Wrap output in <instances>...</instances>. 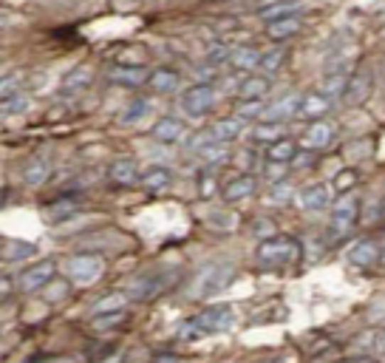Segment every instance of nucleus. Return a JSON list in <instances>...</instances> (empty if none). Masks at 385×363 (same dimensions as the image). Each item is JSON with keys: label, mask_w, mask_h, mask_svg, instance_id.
Returning a JSON list of instances; mask_svg holds the SVG:
<instances>
[{"label": "nucleus", "mask_w": 385, "mask_h": 363, "mask_svg": "<svg viewBox=\"0 0 385 363\" xmlns=\"http://www.w3.org/2000/svg\"><path fill=\"white\" fill-rule=\"evenodd\" d=\"M298 259H300V242L292 236H275V239L261 242V247H258V261L269 270L289 267Z\"/></svg>", "instance_id": "1"}, {"label": "nucleus", "mask_w": 385, "mask_h": 363, "mask_svg": "<svg viewBox=\"0 0 385 363\" xmlns=\"http://www.w3.org/2000/svg\"><path fill=\"white\" fill-rule=\"evenodd\" d=\"M235 278V267L224 264V261H212L207 267H201V273L195 276L192 284V296L195 298H207V296H218L229 287V281Z\"/></svg>", "instance_id": "2"}, {"label": "nucleus", "mask_w": 385, "mask_h": 363, "mask_svg": "<svg viewBox=\"0 0 385 363\" xmlns=\"http://www.w3.org/2000/svg\"><path fill=\"white\" fill-rule=\"evenodd\" d=\"M232 321H235L232 307H227V304H212V307H204V310L192 318L190 324H188V330L195 332V335H215V332L229 330Z\"/></svg>", "instance_id": "3"}, {"label": "nucleus", "mask_w": 385, "mask_h": 363, "mask_svg": "<svg viewBox=\"0 0 385 363\" xmlns=\"http://www.w3.org/2000/svg\"><path fill=\"white\" fill-rule=\"evenodd\" d=\"M65 270H68L71 281H77V284H94L105 273V261L99 256H94V253H80V256L68 259Z\"/></svg>", "instance_id": "4"}, {"label": "nucleus", "mask_w": 385, "mask_h": 363, "mask_svg": "<svg viewBox=\"0 0 385 363\" xmlns=\"http://www.w3.org/2000/svg\"><path fill=\"white\" fill-rule=\"evenodd\" d=\"M357 216H360V202L354 196H340V202L332 207V236L335 239L349 236L357 224Z\"/></svg>", "instance_id": "5"}, {"label": "nucleus", "mask_w": 385, "mask_h": 363, "mask_svg": "<svg viewBox=\"0 0 385 363\" xmlns=\"http://www.w3.org/2000/svg\"><path fill=\"white\" fill-rule=\"evenodd\" d=\"M173 284V276L170 273H148V276H139L134 278L131 284V298H139V301H148V298H156L162 296L168 287Z\"/></svg>", "instance_id": "6"}, {"label": "nucleus", "mask_w": 385, "mask_h": 363, "mask_svg": "<svg viewBox=\"0 0 385 363\" xmlns=\"http://www.w3.org/2000/svg\"><path fill=\"white\" fill-rule=\"evenodd\" d=\"M51 281H54V261L51 259L37 261V264H31L28 270L20 273V290L23 293H37Z\"/></svg>", "instance_id": "7"}, {"label": "nucleus", "mask_w": 385, "mask_h": 363, "mask_svg": "<svg viewBox=\"0 0 385 363\" xmlns=\"http://www.w3.org/2000/svg\"><path fill=\"white\" fill-rule=\"evenodd\" d=\"M212 102H215V94H212V88L207 82H195L182 97V105H185V111L190 117H204L212 108Z\"/></svg>", "instance_id": "8"}, {"label": "nucleus", "mask_w": 385, "mask_h": 363, "mask_svg": "<svg viewBox=\"0 0 385 363\" xmlns=\"http://www.w3.org/2000/svg\"><path fill=\"white\" fill-rule=\"evenodd\" d=\"M372 85H374L372 71H369V68H357V71H352V77H349V85H346V91H343V99H346L349 105H363V102L369 99V94H372Z\"/></svg>", "instance_id": "9"}, {"label": "nucleus", "mask_w": 385, "mask_h": 363, "mask_svg": "<svg viewBox=\"0 0 385 363\" xmlns=\"http://www.w3.org/2000/svg\"><path fill=\"white\" fill-rule=\"evenodd\" d=\"M151 74L153 71H148L145 65H114L108 71V80L122 85V88H139V85H145L151 80Z\"/></svg>", "instance_id": "10"}, {"label": "nucleus", "mask_w": 385, "mask_h": 363, "mask_svg": "<svg viewBox=\"0 0 385 363\" xmlns=\"http://www.w3.org/2000/svg\"><path fill=\"white\" fill-rule=\"evenodd\" d=\"M329 108H332V99H329L326 94H320V91H309V94H303V97H300L298 114H300L303 119L320 122V119H323V114H329Z\"/></svg>", "instance_id": "11"}, {"label": "nucleus", "mask_w": 385, "mask_h": 363, "mask_svg": "<svg viewBox=\"0 0 385 363\" xmlns=\"http://www.w3.org/2000/svg\"><path fill=\"white\" fill-rule=\"evenodd\" d=\"M380 259H383V253H380V247H377L374 239H360V242L349 250V261H352L354 267H363V270L374 267Z\"/></svg>", "instance_id": "12"}, {"label": "nucleus", "mask_w": 385, "mask_h": 363, "mask_svg": "<svg viewBox=\"0 0 385 363\" xmlns=\"http://www.w3.org/2000/svg\"><path fill=\"white\" fill-rule=\"evenodd\" d=\"M332 139H335V128L320 119V122H312V125L303 131L300 145H303L306 151H320V148H326Z\"/></svg>", "instance_id": "13"}, {"label": "nucleus", "mask_w": 385, "mask_h": 363, "mask_svg": "<svg viewBox=\"0 0 385 363\" xmlns=\"http://www.w3.org/2000/svg\"><path fill=\"white\" fill-rule=\"evenodd\" d=\"M188 134V128H185V122L179 119V117H162L156 125H153V139H159V142H179L182 136Z\"/></svg>", "instance_id": "14"}, {"label": "nucleus", "mask_w": 385, "mask_h": 363, "mask_svg": "<svg viewBox=\"0 0 385 363\" xmlns=\"http://www.w3.org/2000/svg\"><path fill=\"white\" fill-rule=\"evenodd\" d=\"M108 176H111V182H114V185H119V188H131V185H136V182L142 179V176H139V168H136V162H134V159H116V162L111 165Z\"/></svg>", "instance_id": "15"}, {"label": "nucleus", "mask_w": 385, "mask_h": 363, "mask_svg": "<svg viewBox=\"0 0 385 363\" xmlns=\"http://www.w3.org/2000/svg\"><path fill=\"white\" fill-rule=\"evenodd\" d=\"M269 77H264V74H249L244 82H241V88H238V94H241V99L244 102H258L261 97H266L269 94Z\"/></svg>", "instance_id": "16"}, {"label": "nucleus", "mask_w": 385, "mask_h": 363, "mask_svg": "<svg viewBox=\"0 0 385 363\" xmlns=\"http://www.w3.org/2000/svg\"><path fill=\"white\" fill-rule=\"evenodd\" d=\"M252 193H255V176L252 173H241V176H235V179H229L224 185V199L227 202H241V199H246Z\"/></svg>", "instance_id": "17"}, {"label": "nucleus", "mask_w": 385, "mask_h": 363, "mask_svg": "<svg viewBox=\"0 0 385 363\" xmlns=\"http://www.w3.org/2000/svg\"><path fill=\"white\" fill-rule=\"evenodd\" d=\"M298 105H300V99L295 97V94H286L283 99H278V102H272L269 108H264V122H283L286 117H292L295 111H298Z\"/></svg>", "instance_id": "18"}, {"label": "nucleus", "mask_w": 385, "mask_h": 363, "mask_svg": "<svg viewBox=\"0 0 385 363\" xmlns=\"http://www.w3.org/2000/svg\"><path fill=\"white\" fill-rule=\"evenodd\" d=\"M229 65L238 68V71H249V68H258L261 65V51L255 45H238L229 51Z\"/></svg>", "instance_id": "19"}, {"label": "nucleus", "mask_w": 385, "mask_h": 363, "mask_svg": "<svg viewBox=\"0 0 385 363\" xmlns=\"http://www.w3.org/2000/svg\"><path fill=\"white\" fill-rule=\"evenodd\" d=\"M91 80H94V71L88 65H77L63 80V94H80V91H85L91 85Z\"/></svg>", "instance_id": "20"}, {"label": "nucleus", "mask_w": 385, "mask_h": 363, "mask_svg": "<svg viewBox=\"0 0 385 363\" xmlns=\"http://www.w3.org/2000/svg\"><path fill=\"white\" fill-rule=\"evenodd\" d=\"M151 193H162V190H168L170 188V182H173V176H170V170L168 168H159V165H153V168H148L145 173H142V179H139Z\"/></svg>", "instance_id": "21"}, {"label": "nucleus", "mask_w": 385, "mask_h": 363, "mask_svg": "<svg viewBox=\"0 0 385 363\" xmlns=\"http://www.w3.org/2000/svg\"><path fill=\"white\" fill-rule=\"evenodd\" d=\"M326 205H329V190L323 188V185H309V188H303L300 190V207L303 210H326Z\"/></svg>", "instance_id": "22"}, {"label": "nucleus", "mask_w": 385, "mask_h": 363, "mask_svg": "<svg viewBox=\"0 0 385 363\" xmlns=\"http://www.w3.org/2000/svg\"><path fill=\"white\" fill-rule=\"evenodd\" d=\"M349 77H352V71H349L346 65H340V68L329 71V74H326V80H323L320 94H326L329 99H332V97H337V94H343V91H346V85H349Z\"/></svg>", "instance_id": "23"}, {"label": "nucleus", "mask_w": 385, "mask_h": 363, "mask_svg": "<svg viewBox=\"0 0 385 363\" xmlns=\"http://www.w3.org/2000/svg\"><path fill=\"white\" fill-rule=\"evenodd\" d=\"M179 82H182V77H179L176 71H170V68H156V71L151 74V80H148V85H151L153 91H159V94L176 91Z\"/></svg>", "instance_id": "24"}, {"label": "nucleus", "mask_w": 385, "mask_h": 363, "mask_svg": "<svg viewBox=\"0 0 385 363\" xmlns=\"http://www.w3.org/2000/svg\"><path fill=\"white\" fill-rule=\"evenodd\" d=\"M210 134H212V139L215 142H232V139H238L241 136V119H235V117H224V119H218L212 128H210Z\"/></svg>", "instance_id": "25"}, {"label": "nucleus", "mask_w": 385, "mask_h": 363, "mask_svg": "<svg viewBox=\"0 0 385 363\" xmlns=\"http://www.w3.org/2000/svg\"><path fill=\"white\" fill-rule=\"evenodd\" d=\"M48 173H51V162H48V159H43V156L28 159V162H26V168H23V179H26V185H43V182L48 179Z\"/></svg>", "instance_id": "26"}, {"label": "nucleus", "mask_w": 385, "mask_h": 363, "mask_svg": "<svg viewBox=\"0 0 385 363\" xmlns=\"http://www.w3.org/2000/svg\"><path fill=\"white\" fill-rule=\"evenodd\" d=\"M125 304H128V296H122V293H111V296H105L102 301H97V304L91 307V315H94V318L116 315V313H125Z\"/></svg>", "instance_id": "27"}, {"label": "nucleus", "mask_w": 385, "mask_h": 363, "mask_svg": "<svg viewBox=\"0 0 385 363\" xmlns=\"http://www.w3.org/2000/svg\"><path fill=\"white\" fill-rule=\"evenodd\" d=\"M298 31H300V20H298V14L266 23V34H269L272 40H286V37H292V34H298Z\"/></svg>", "instance_id": "28"}, {"label": "nucleus", "mask_w": 385, "mask_h": 363, "mask_svg": "<svg viewBox=\"0 0 385 363\" xmlns=\"http://www.w3.org/2000/svg\"><path fill=\"white\" fill-rule=\"evenodd\" d=\"M295 142L292 139H278V142H272L269 148H266V159L272 162V165H289L292 159H295Z\"/></svg>", "instance_id": "29"}, {"label": "nucleus", "mask_w": 385, "mask_h": 363, "mask_svg": "<svg viewBox=\"0 0 385 363\" xmlns=\"http://www.w3.org/2000/svg\"><path fill=\"white\" fill-rule=\"evenodd\" d=\"M298 11H300L298 3H266V6H258V14L266 17L269 23H272V20H281V17H292V14H298Z\"/></svg>", "instance_id": "30"}, {"label": "nucleus", "mask_w": 385, "mask_h": 363, "mask_svg": "<svg viewBox=\"0 0 385 363\" xmlns=\"http://www.w3.org/2000/svg\"><path fill=\"white\" fill-rule=\"evenodd\" d=\"M37 253V247L31 244V242H6V250H3V259L9 261V264H14V261H23V259H31Z\"/></svg>", "instance_id": "31"}, {"label": "nucleus", "mask_w": 385, "mask_h": 363, "mask_svg": "<svg viewBox=\"0 0 385 363\" xmlns=\"http://www.w3.org/2000/svg\"><path fill=\"white\" fill-rule=\"evenodd\" d=\"M227 156H229V148H227L224 142H210L207 148H201V162H204L207 168H218V165H224V162H227Z\"/></svg>", "instance_id": "32"}, {"label": "nucleus", "mask_w": 385, "mask_h": 363, "mask_svg": "<svg viewBox=\"0 0 385 363\" xmlns=\"http://www.w3.org/2000/svg\"><path fill=\"white\" fill-rule=\"evenodd\" d=\"M357 182H360V173H357L354 168H343V170L335 176V190H337L340 196H349V193L357 188Z\"/></svg>", "instance_id": "33"}, {"label": "nucleus", "mask_w": 385, "mask_h": 363, "mask_svg": "<svg viewBox=\"0 0 385 363\" xmlns=\"http://www.w3.org/2000/svg\"><path fill=\"white\" fill-rule=\"evenodd\" d=\"M252 136L258 139V142H278V139H283L281 136V125L278 122H258L255 128H252Z\"/></svg>", "instance_id": "34"}, {"label": "nucleus", "mask_w": 385, "mask_h": 363, "mask_svg": "<svg viewBox=\"0 0 385 363\" xmlns=\"http://www.w3.org/2000/svg\"><path fill=\"white\" fill-rule=\"evenodd\" d=\"M68 293H71V287H68V281H63V278H54L51 284L43 287V298H45L48 304H57V301L68 298Z\"/></svg>", "instance_id": "35"}, {"label": "nucleus", "mask_w": 385, "mask_h": 363, "mask_svg": "<svg viewBox=\"0 0 385 363\" xmlns=\"http://www.w3.org/2000/svg\"><path fill=\"white\" fill-rule=\"evenodd\" d=\"M45 213H48V219L60 222V219H65V216L77 213V202H74V199H60V202H51V205L45 207Z\"/></svg>", "instance_id": "36"}, {"label": "nucleus", "mask_w": 385, "mask_h": 363, "mask_svg": "<svg viewBox=\"0 0 385 363\" xmlns=\"http://www.w3.org/2000/svg\"><path fill=\"white\" fill-rule=\"evenodd\" d=\"M20 94H23V88H20V77L17 74H9V77L0 80V102H9L14 97H20Z\"/></svg>", "instance_id": "37"}, {"label": "nucleus", "mask_w": 385, "mask_h": 363, "mask_svg": "<svg viewBox=\"0 0 385 363\" xmlns=\"http://www.w3.org/2000/svg\"><path fill=\"white\" fill-rule=\"evenodd\" d=\"M145 114H148V99H142V97H139V99H134V102L125 108L122 122H125V125H134V122H139Z\"/></svg>", "instance_id": "38"}, {"label": "nucleus", "mask_w": 385, "mask_h": 363, "mask_svg": "<svg viewBox=\"0 0 385 363\" xmlns=\"http://www.w3.org/2000/svg\"><path fill=\"white\" fill-rule=\"evenodd\" d=\"M283 57H286V51H283V48L266 51V54H261V65H258V68H264V71H278V68H281V63H283Z\"/></svg>", "instance_id": "39"}, {"label": "nucleus", "mask_w": 385, "mask_h": 363, "mask_svg": "<svg viewBox=\"0 0 385 363\" xmlns=\"http://www.w3.org/2000/svg\"><path fill=\"white\" fill-rule=\"evenodd\" d=\"M252 233L261 239V242H266V239H275L278 233H275V222H269V219H258L255 222V227H252Z\"/></svg>", "instance_id": "40"}, {"label": "nucleus", "mask_w": 385, "mask_h": 363, "mask_svg": "<svg viewBox=\"0 0 385 363\" xmlns=\"http://www.w3.org/2000/svg\"><path fill=\"white\" fill-rule=\"evenodd\" d=\"M26 105H28V99L20 94V97H14V99L3 102V114H6V117H11V114H23V111H26Z\"/></svg>", "instance_id": "41"}, {"label": "nucleus", "mask_w": 385, "mask_h": 363, "mask_svg": "<svg viewBox=\"0 0 385 363\" xmlns=\"http://www.w3.org/2000/svg\"><path fill=\"white\" fill-rule=\"evenodd\" d=\"M235 111H238V117H241V119H249V117H258L264 108H261V102H244V99H241Z\"/></svg>", "instance_id": "42"}, {"label": "nucleus", "mask_w": 385, "mask_h": 363, "mask_svg": "<svg viewBox=\"0 0 385 363\" xmlns=\"http://www.w3.org/2000/svg\"><path fill=\"white\" fill-rule=\"evenodd\" d=\"M198 193H201L204 199H210V196L215 193V179H212V176H201V182H198Z\"/></svg>", "instance_id": "43"}, {"label": "nucleus", "mask_w": 385, "mask_h": 363, "mask_svg": "<svg viewBox=\"0 0 385 363\" xmlns=\"http://www.w3.org/2000/svg\"><path fill=\"white\" fill-rule=\"evenodd\" d=\"M0 296H3V298L11 296V278H9V276H3V281H0Z\"/></svg>", "instance_id": "44"}, {"label": "nucleus", "mask_w": 385, "mask_h": 363, "mask_svg": "<svg viewBox=\"0 0 385 363\" xmlns=\"http://www.w3.org/2000/svg\"><path fill=\"white\" fill-rule=\"evenodd\" d=\"M99 363H125V352H116V355H108L105 361H99Z\"/></svg>", "instance_id": "45"}, {"label": "nucleus", "mask_w": 385, "mask_h": 363, "mask_svg": "<svg viewBox=\"0 0 385 363\" xmlns=\"http://www.w3.org/2000/svg\"><path fill=\"white\" fill-rule=\"evenodd\" d=\"M153 363H185L182 358H173V355H162V358H156Z\"/></svg>", "instance_id": "46"}, {"label": "nucleus", "mask_w": 385, "mask_h": 363, "mask_svg": "<svg viewBox=\"0 0 385 363\" xmlns=\"http://www.w3.org/2000/svg\"><path fill=\"white\" fill-rule=\"evenodd\" d=\"M264 363H295L292 358H275V361H264Z\"/></svg>", "instance_id": "47"}, {"label": "nucleus", "mask_w": 385, "mask_h": 363, "mask_svg": "<svg viewBox=\"0 0 385 363\" xmlns=\"http://www.w3.org/2000/svg\"><path fill=\"white\" fill-rule=\"evenodd\" d=\"M380 213L385 216V199H383V205H380Z\"/></svg>", "instance_id": "48"}, {"label": "nucleus", "mask_w": 385, "mask_h": 363, "mask_svg": "<svg viewBox=\"0 0 385 363\" xmlns=\"http://www.w3.org/2000/svg\"><path fill=\"white\" fill-rule=\"evenodd\" d=\"M380 344L385 347V330H383V335H380Z\"/></svg>", "instance_id": "49"}, {"label": "nucleus", "mask_w": 385, "mask_h": 363, "mask_svg": "<svg viewBox=\"0 0 385 363\" xmlns=\"http://www.w3.org/2000/svg\"><path fill=\"white\" fill-rule=\"evenodd\" d=\"M383 244H385V236H383Z\"/></svg>", "instance_id": "50"}]
</instances>
